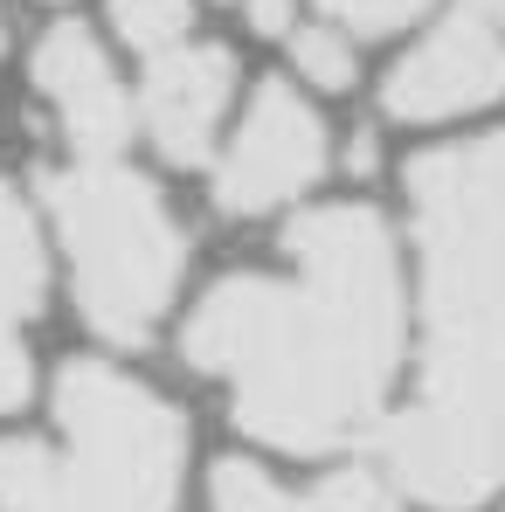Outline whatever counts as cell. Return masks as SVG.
Masks as SVG:
<instances>
[{
	"label": "cell",
	"instance_id": "cell-1",
	"mask_svg": "<svg viewBox=\"0 0 505 512\" xmlns=\"http://www.w3.org/2000/svg\"><path fill=\"white\" fill-rule=\"evenodd\" d=\"M298 277H222L194 319L187 360L236 388V423L256 443L319 457L374 423L402 360L395 236L367 201H333L291 222Z\"/></svg>",
	"mask_w": 505,
	"mask_h": 512
},
{
	"label": "cell",
	"instance_id": "cell-2",
	"mask_svg": "<svg viewBox=\"0 0 505 512\" xmlns=\"http://www.w3.org/2000/svg\"><path fill=\"white\" fill-rule=\"evenodd\" d=\"M422 243L429 367L505 374V132L436 146L409 167Z\"/></svg>",
	"mask_w": 505,
	"mask_h": 512
},
{
	"label": "cell",
	"instance_id": "cell-3",
	"mask_svg": "<svg viewBox=\"0 0 505 512\" xmlns=\"http://www.w3.org/2000/svg\"><path fill=\"white\" fill-rule=\"evenodd\" d=\"M49 215L90 333H104L111 346L153 340L187 270V236L160 187L118 160H84L49 180Z\"/></svg>",
	"mask_w": 505,
	"mask_h": 512
},
{
	"label": "cell",
	"instance_id": "cell-4",
	"mask_svg": "<svg viewBox=\"0 0 505 512\" xmlns=\"http://www.w3.org/2000/svg\"><path fill=\"white\" fill-rule=\"evenodd\" d=\"M63 485L77 512H173L187 478V416L111 360L56 374Z\"/></svg>",
	"mask_w": 505,
	"mask_h": 512
},
{
	"label": "cell",
	"instance_id": "cell-5",
	"mask_svg": "<svg viewBox=\"0 0 505 512\" xmlns=\"http://www.w3.org/2000/svg\"><path fill=\"white\" fill-rule=\"evenodd\" d=\"M388 478L443 512H471L505 492V374L492 367H429L422 402L381 423Z\"/></svg>",
	"mask_w": 505,
	"mask_h": 512
},
{
	"label": "cell",
	"instance_id": "cell-6",
	"mask_svg": "<svg viewBox=\"0 0 505 512\" xmlns=\"http://www.w3.org/2000/svg\"><path fill=\"white\" fill-rule=\"evenodd\" d=\"M326 118L298 84H263L236 125V146L215 167V208L222 215H277L326 173Z\"/></svg>",
	"mask_w": 505,
	"mask_h": 512
},
{
	"label": "cell",
	"instance_id": "cell-7",
	"mask_svg": "<svg viewBox=\"0 0 505 512\" xmlns=\"http://www.w3.org/2000/svg\"><path fill=\"white\" fill-rule=\"evenodd\" d=\"M28 77H35V97L49 104L56 132L70 139L77 160H118V153H125V139H132V125H139V104L125 97L111 56H104V42H97L90 28L56 21V28L35 42Z\"/></svg>",
	"mask_w": 505,
	"mask_h": 512
},
{
	"label": "cell",
	"instance_id": "cell-8",
	"mask_svg": "<svg viewBox=\"0 0 505 512\" xmlns=\"http://www.w3.org/2000/svg\"><path fill=\"white\" fill-rule=\"evenodd\" d=\"M492 97H505V35L478 7H464L443 28H429L416 49L395 63L388 90H381L388 118H409V125H436V118L478 111Z\"/></svg>",
	"mask_w": 505,
	"mask_h": 512
},
{
	"label": "cell",
	"instance_id": "cell-9",
	"mask_svg": "<svg viewBox=\"0 0 505 512\" xmlns=\"http://www.w3.org/2000/svg\"><path fill=\"white\" fill-rule=\"evenodd\" d=\"M229 97H236V56L187 35L167 56H153L146 90H139V125L173 167H201L229 118Z\"/></svg>",
	"mask_w": 505,
	"mask_h": 512
},
{
	"label": "cell",
	"instance_id": "cell-10",
	"mask_svg": "<svg viewBox=\"0 0 505 512\" xmlns=\"http://www.w3.org/2000/svg\"><path fill=\"white\" fill-rule=\"evenodd\" d=\"M111 28L139 56H167L194 35V0H111Z\"/></svg>",
	"mask_w": 505,
	"mask_h": 512
},
{
	"label": "cell",
	"instance_id": "cell-11",
	"mask_svg": "<svg viewBox=\"0 0 505 512\" xmlns=\"http://www.w3.org/2000/svg\"><path fill=\"white\" fill-rule=\"evenodd\" d=\"M291 63H298V77L312 90H346L353 84V49H346V35H333V28L291 35Z\"/></svg>",
	"mask_w": 505,
	"mask_h": 512
},
{
	"label": "cell",
	"instance_id": "cell-12",
	"mask_svg": "<svg viewBox=\"0 0 505 512\" xmlns=\"http://www.w3.org/2000/svg\"><path fill=\"white\" fill-rule=\"evenodd\" d=\"M326 14H333L346 35H395V28H409L429 0H319Z\"/></svg>",
	"mask_w": 505,
	"mask_h": 512
},
{
	"label": "cell",
	"instance_id": "cell-13",
	"mask_svg": "<svg viewBox=\"0 0 505 512\" xmlns=\"http://www.w3.org/2000/svg\"><path fill=\"white\" fill-rule=\"evenodd\" d=\"M21 312L0 298V409H14L21 395H28V346H21Z\"/></svg>",
	"mask_w": 505,
	"mask_h": 512
},
{
	"label": "cell",
	"instance_id": "cell-14",
	"mask_svg": "<svg viewBox=\"0 0 505 512\" xmlns=\"http://www.w3.org/2000/svg\"><path fill=\"white\" fill-rule=\"evenodd\" d=\"M291 512H395V499L381 485H367V478H339L326 492H305Z\"/></svg>",
	"mask_w": 505,
	"mask_h": 512
},
{
	"label": "cell",
	"instance_id": "cell-15",
	"mask_svg": "<svg viewBox=\"0 0 505 512\" xmlns=\"http://www.w3.org/2000/svg\"><path fill=\"white\" fill-rule=\"evenodd\" d=\"M243 14H250L256 35H291V21H298V0H243Z\"/></svg>",
	"mask_w": 505,
	"mask_h": 512
},
{
	"label": "cell",
	"instance_id": "cell-16",
	"mask_svg": "<svg viewBox=\"0 0 505 512\" xmlns=\"http://www.w3.org/2000/svg\"><path fill=\"white\" fill-rule=\"evenodd\" d=\"M478 14H485V21H492V28L505 35V0H478Z\"/></svg>",
	"mask_w": 505,
	"mask_h": 512
}]
</instances>
